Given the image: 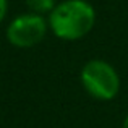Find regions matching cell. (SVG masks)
<instances>
[{
  "instance_id": "cell-1",
  "label": "cell",
  "mask_w": 128,
  "mask_h": 128,
  "mask_svg": "<svg viewBox=\"0 0 128 128\" xmlns=\"http://www.w3.org/2000/svg\"><path fill=\"white\" fill-rule=\"evenodd\" d=\"M96 12L86 0H65L50 12L49 26L52 32L63 41H76L92 29Z\"/></svg>"
},
{
  "instance_id": "cell-2",
  "label": "cell",
  "mask_w": 128,
  "mask_h": 128,
  "mask_svg": "<svg viewBox=\"0 0 128 128\" xmlns=\"http://www.w3.org/2000/svg\"><path fill=\"white\" fill-rule=\"evenodd\" d=\"M81 83L86 92L100 100H110L120 89L115 68L104 60H91L81 70Z\"/></svg>"
},
{
  "instance_id": "cell-3",
  "label": "cell",
  "mask_w": 128,
  "mask_h": 128,
  "mask_svg": "<svg viewBox=\"0 0 128 128\" xmlns=\"http://www.w3.org/2000/svg\"><path fill=\"white\" fill-rule=\"evenodd\" d=\"M47 21L42 15L26 13L13 20L6 28V39L12 46L20 49H29L39 44L46 38Z\"/></svg>"
},
{
  "instance_id": "cell-4",
  "label": "cell",
  "mask_w": 128,
  "mask_h": 128,
  "mask_svg": "<svg viewBox=\"0 0 128 128\" xmlns=\"http://www.w3.org/2000/svg\"><path fill=\"white\" fill-rule=\"evenodd\" d=\"M26 5L32 13L44 15V13H50L55 8V0H26Z\"/></svg>"
},
{
  "instance_id": "cell-5",
  "label": "cell",
  "mask_w": 128,
  "mask_h": 128,
  "mask_svg": "<svg viewBox=\"0 0 128 128\" xmlns=\"http://www.w3.org/2000/svg\"><path fill=\"white\" fill-rule=\"evenodd\" d=\"M6 10H8V0H0V21L5 18Z\"/></svg>"
},
{
  "instance_id": "cell-6",
  "label": "cell",
  "mask_w": 128,
  "mask_h": 128,
  "mask_svg": "<svg viewBox=\"0 0 128 128\" xmlns=\"http://www.w3.org/2000/svg\"><path fill=\"white\" fill-rule=\"evenodd\" d=\"M123 128H128V115L125 117V120H123Z\"/></svg>"
}]
</instances>
